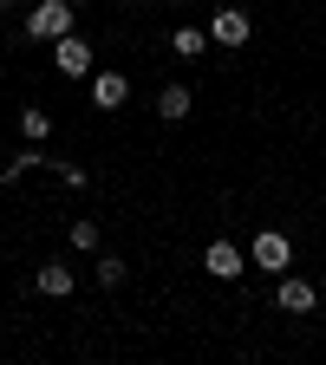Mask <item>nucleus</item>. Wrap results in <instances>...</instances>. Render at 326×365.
Listing matches in <instances>:
<instances>
[{
  "mask_svg": "<svg viewBox=\"0 0 326 365\" xmlns=\"http://www.w3.org/2000/svg\"><path fill=\"white\" fill-rule=\"evenodd\" d=\"M91 105L98 111H124L131 105V78L124 72H91Z\"/></svg>",
  "mask_w": 326,
  "mask_h": 365,
  "instance_id": "obj_7",
  "label": "nucleus"
},
{
  "mask_svg": "<svg viewBox=\"0 0 326 365\" xmlns=\"http://www.w3.org/2000/svg\"><path fill=\"white\" fill-rule=\"evenodd\" d=\"M78 255H98V222H72V235H66Z\"/></svg>",
  "mask_w": 326,
  "mask_h": 365,
  "instance_id": "obj_13",
  "label": "nucleus"
},
{
  "mask_svg": "<svg viewBox=\"0 0 326 365\" xmlns=\"http://www.w3.org/2000/svg\"><path fill=\"white\" fill-rule=\"evenodd\" d=\"M190 105H196L190 85H163V91H157V118H163V124H183V118H190Z\"/></svg>",
  "mask_w": 326,
  "mask_h": 365,
  "instance_id": "obj_9",
  "label": "nucleus"
},
{
  "mask_svg": "<svg viewBox=\"0 0 326 365\" xmlns=\"http://www.w3.org/2000/svg\"><path fill=\"white\" fill-rule=\"evenodd\" d=\"M91 274H98V287H124V281H131V267H124L118 255H98V267H91Z\"/></svg>",
  "mask_w": 326,
  "mask_h": 365,
  "instance_id": "obj_12",
  "label": "nucleus"
},
{
  "mask_svg": "<svg viewBox=\"0 0 326 365\" xmlns=\"http://www.w3.org/2000/svg\"><path fill=\"white\" fill-rule=\"evenodd\" d=\"M26 33L53 46V39L78 33V7H72V0H33V7H26Z\"/></svg>",
  "mask_w": 326,
  "mask_h": 365,
  "instance_id": "obj_1",
  "label": "nucleus"
},
{
  "mask_svg": "<svg viewBox=\"0 0 326 365\" xmlns=\"http://www.w3.org/2000/svg\"><path fill=\"white\" fill-rule=\"evenodd\" d=\"M170 46H176V59H203L209 53V26H176Z\"/></svg>",
  "mask_w": 326,
  "mask_h": 365,
  "instance_id": "obj_10",
  "label": "nucleus"
},
{
  "mask_svg": "<svg viewBox=\"0 0 326 365\" xmlns=\"http://www.w3.org/2000/svg\"><path fill=\"white\" fill-rule=\"evenodd\" d=\"M203 274H215V281H242V274H248V248H235V242H209L203 248Z\"/></svg>",
  "mask_w": 326,
  "mask_h": 365,
  "instance_id": "obj_5",
  "label": "nucleus"
},
{
  "mask_svg": "<svg viewBox=\"0 0 326 365\" xmlns=\"http://www.w3.org/2000/svg\"><path fill=\"white\" fill-rule=\"evenodd\" d=\"M248 267H268V274H287V267H294V242L281 235V228H261V235L248 242Z\"/></svg>",
  "mask_w": 326,
  "mask_h": 365,
  "instance_id": "obj_2",
  "label": "nucleus"
},
{
  "mask_svg": "<svg viewBox=\"0 0 326 365\" xmlns=\"http://www.w3.org/2000/svg\"><path fill=\"white\" fill-rule=\"evenodd\" d=\"M274 307L281 313H313L320 294H313V281H300V274H274Z\"/></svg>",
  "mask_w": 326,
  "mask_h": 365,
  "instance_id": "obj_6",
  "label": "nucleus"
},
{
  "mask_svg": "<svg viewBox=\"0 0 326 365\" xmlns=\"http://www.w3.org/2000/svg\"><path fill=\"white\" fill-rule=\"evenodd\" d=\"M20 137H26V144H46V137H53V118H46L39 105H26L20 111Z\"/></svg>",
  "mask_w": 326,
  "mask_h": 365,
  "instance_id": "obj_11",
  "label": "nucleus"
},
{
  "mask_svg": "<svg viewBox=\"0 0 326 365\" xmlns=\"http://www.w3.org/2000/svg\"><path fill=\"white\" fill-rule=\"evenodd\" d=\"M248 39H255V20H248L242 7H215V14H209V46L235 53V46H248Z\"/></svg>",
  "mask_w": 326,
  "mask_h": 365,
  "instance_id": "obj_3",
  "label": "nucleus"
},
{
  "mask_svg": "<svg viewBox=\"0 0 326 365\" xmlns=\"http://www.w3.org/2000/svg\"><path fill=\"white\" fill-rule=\"evenodd\" d=\"M33 287H39L46 300H72V287H78V274H72L66 261H39V274H33Z\"/></svg>",
  "mask_w": 326,
  "mask_h": 365,
  "instance_id": "obj_8",
  "label": "nucleus"
},
{
  "mask_svg": "<svg viewBox=\"0 0 326 365\" xmlns=\"http://www.w3.org/2000/svg\"><path fill=\"white\" fill-rule=\"evenodd\" d=\"M53 72L59 78H91L98 72V53H91L78 33H66V39H53Z\"/></svg>",
  "mask_w": 326,
  "mask_h": 365,
  "instance_id": "obj_4",
  "label": "nucleus"
},
{
  "mask_svg": "<svg viewBox=\"0 0 326 365\" xmlns=\"http://www.w3.org/2000/svg\"><path fill=\"white\" fill-rule=\"evenodd\" d=\"M7 7H20V0H0V14H7Z\"/></svg>",
  "mask_w": 326,
  "mask_h": 365,
  "instance_id": "obj_14",
  "label": "nucleus"
}]
</instances>
